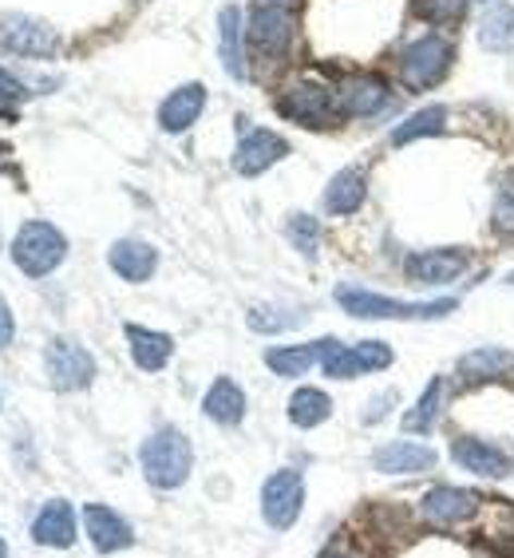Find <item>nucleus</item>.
I'll return each instance as SVG.
<instances>
[{
	"instance_id": "f257e3e1",
	"label": "nucleus",
	"mask_w": 514,
	"mask_h": 558,
	"mask_svg": "<svg viewBox=\"0 0 514 558\" xmlns=\"http://www.w3.org/2000/svg\"><path fill=\"white\" fill-rule=\"evenodd\" d=\"M336 301L348 317H360V322H436V317H448L455 313V298L443 301H396V298H380V293L356 290V286H341Z\"/></svg>"
},
{
	"instance_id": "f03ea898",
	"label": "nucleus",
	"mask_w": 514,
	"mask_h": 558,
	"mask_svg": "<svg viewBox=\"0 0 514 558\" xmlns=\"http://www.w3.org/2000/svg\"><path fill=\"white\" fill-rule=\"evenodd\" d=\"M139 463H143V475H147L150 487H159V492H174V487L186 484V475H191V468H194L191 440H186L179 428L155 432L150 440H143Z\"/></svg>"
},
{
	"instance_id": "7ed1b4c3",
	"label": "nucleus",
	"mask_w": 514,
	"mask_h": 558,
	"mask_svg": "<svg viewBox=\"0 0 514 558\" xmlns=\"http://www.w3.org/2000/svg\"><path fill=\"white\" fill-rule=\"evenodd\" d=\"M64 258H68V238L60 234L52 222H24L16 242H12V262H16L28 278L52 274Z\"/></svg>"
},
{
	"instance_id": "20e7f679",
	"label": "nucleus",
	"mask_w": 514,
	"mask_h": 558,
	"mask_svg": "<svg viewBox=\"0 0 514 558\" xmlns=\"http://www.w3.org/2000/svg\"><path fill=\"white\" fill-rule=\"evenodd\" d=\"M451 56H455V48H451L443 36H419V40H412L404 52H400V80H404L412 92H424V87L440 84L451 68Z\"/></svg>"
},
{
	"instance_id": "39448f33",
	"label": "nucleus",
	"mask_w": 514,
	"mask_h": 558,
	"mask_svg": "<svg viewBox=\"0 0 514 558\" xmlns=\"http://www.w3.org/2000/svg\"><path fill=\"white\" fill-rule=\"evenodd\" d=\"M305 507V475L293 468H281L261 487V515L273 531H290Z\"/></svg>"
},
{
	"instance_id": "423d86ee",
	"label": "nucleus",
	"mask_w": 514,
	"mask_h": 558,
	"mask_svg": "<svg viewBox=\"0 0 514 558\" xmlns=\"http://www.w3.org/2000/svg\"><path fill=\"white\" fill-rule=\"evenodd\" d=\"M0 48L12 56H28V60H48L60 48V36L36 16L12 12V16H0Z\"/></svg>"
},
{
	"instance_id": "0eeeda50",
	"label": "nucleus",
	"mask_w": 514,
	"mask_h": 558,
	"mask_svg": "<svg viewBox=\"0 0 514 558\" xmlns=\"http://www.w3.org/2000/svg\"><path fill=\"white\" fill-rule=\"evenodd\" d=\"M44 361H48V380H52V388H60V392H79V388H87L96 380V361H91V353H87L84 344L68 341V337H56V341L48 344Z\"/></svg>"
},
{
	"instance_id": "6e6552de",
	"label": "nucleus",
	"mask_w": 514,
	"mask_h": 558,
	"mask_svg": "<svg viewBox=\"0 0 514 558\" xmlns=\"http://www.w3.org/2000/svg\"><path fill=\"white\" fill-rule=\"evenodd\" d=\"M278 111L285 119H293V123H309V128H325L332 116H336V96H332L329 87L313 84V80H305V84H293L285 96L278 99Z\"/></svg>"
},
{
	"instance_id": "1a4fd4ad",
	"label": "nucleus",
	"mask_w": 514,
	"mask_h": 558,
	"mask_svg": "<svg viewBox=\"0 0 514 558\" xmlns=\"http://www.w3.org/2000/svg\"><path fill=\"white\" fill-rule=\"evenodd\" d=\"M249 48L261 56H281L293 40V12L278 9V4H257L249 12Z\"/></svg>"
},
{
	"instance_id": "9d476101",
	"label": "nucleus",
	"mask_w": 514,
	"mask_h": 558,
	"mask_svg": "<svg viewBox=\"0 0 514 558\" xmlns=\"http://www.w3.org/2000/svg\"><path fill=\"white\" fill-rule=\"evenodd\" d=\"M472 266V254L460 246H443V250H419L407 258V278L416 281V286H448L463 274V269Z\"/></svg>"
},
{
	"instance_id": "9b49d317",
	"label": "nucleus",
	"mask_w": 514,
	"mask_h": 558,
	"mask_svg": "<svg viewBox=\"0 0 514 558\" xmlns=\"http://www.w3.org/2000/svg\"><path fill=\"white\" fill-rule=\"evenodd\" d=\"M436 448L419 440H392L384 448H376L372 456V468L384 475H419V472H431L436 468Z\"/></svg>"
},
{
	"instance_id": "f8f14e48",
	"label": "nucleus",
	"mask_w": 514,
	"mask_h": 558,
	"mask_svg": "<svg viewBox=\"0 0 514 558\" xmlns=\"http://www.w3.org/2000/svg\"><path fill=\"white\" fill-rule=\"evenodd\" d=\"M84 531L99 555H115V550H127L131 543H135V531L127 526V519H119L115 511L103 504L84 507Z\"/></svg>"
},
{
	"instance_id": "ddd939ff",
	"label": "nucleus",
	"mask_w": 514,
	"mask_h": 558,
	"mask_svg": "<svg viewBox=\"0 0 514 558\" xmlns=\"http://www.w3.org/2000/svg\"><path fill=\"white\" fill-rule=\"evenodd\" d=\"M285 155H290V143L281 140V135H273V131H249L234 150V171L254 179V174L269 171V167L281 162Z\"/></svg>"
},
{
	"instance_id": "4468645a",
	"label": "nucleus",
	"mask_w": 514,
	"mask_h": 558,
	"mask_svg": "<svg viewBox=\"0 0 514 558\" xmlns=\"http://www.w3.org/2000/svg\"><path fill=\"white\" fill-rule=\"evenodd\" d=\"M388 104V84L380 75H348L336 92V108L353 119H368Z\"/></svg>"
},
{
	"instance_id": "2eb2a0df",
	"label": "nucleus",
	"mask_w": 514,
	"mask_h": 558,
	"mask_svg": "<svg viewBox=\"0 0 514 558\" xmlns=\"http://www.w3.org/2000/svg\"><path fill=\"white\" fill-rule=\"evenodd\" d=\"M475 511H479V495L463 492V487H431V492L424 495V515L440 526L463 523V519H472Z\"/></svg>"
},
{
	"instance_id": "dca6fc26",
	"label": "nucleus",
	"mask_w": 514,
	"mask_h": 558,
	"mask_svg": "<svg viewBox=\"0 0 514 558\" xmlns=\"http://www.w3.org/2000/svg\"><path fill=\"white\" fill-rule=\"evenodd\" d=\"M206 108V87L203 84H183L174 87L171 96L162 99L159 108V128L171 131V135H179V131H186L194 123V119L203 116Z\"/></svg>"
},
{
	"instance_id": "f3484780",
	"label": "nucleus",
	"mask_w": 514,
	"mask_h": 558,
	"mask_svg": "<svg viewBox=\"0 0 514 558\" xmlns=\"http://www.w3.org/2000/svg\"><path fill=\"white\" fill-rule=\"evenodd\" d=\"M33 538L40 547H72L75 543V511L64 499L40 507V515L33 519Z\"/></svg>"
},
{
	"instance_id": "a211bd4d",
	"label": "nucleus",
	"mask_w": 514,
	"mask_h": 558,
	"mask_svg": "<svg viewBox=\"0 0 514 558\" xmlns=\"http://www.w3.org/2000/svg\"><path fill=\"white\" fill-rule=\"evenodd\" d=\"M368 198V179L360 167H344L329 179V191H325V210L329 215H356Z\"/></svg>"
},
{
	"instance_id": "6ab92c4d",
	"label": "nucleus",
	"mask_w": 514,
	"mask_h": 558,
	"mask_svg": "<svg viewBox=\"0 0 514 558\" xmlns=\"http://www.w3.org/2000/svg\"><path fill=\"white\" fill-rule=\"evenodd\" d=\"M111 269H115L123 281H147L150 274H155V266H159V254H155V246H147V242H139V238H123V242H115L108 254Z\"/></svg>"
},
{
	"instance_id": "aec40b11",
	"label": "nucleus",
	"mask_w": 514,
	"mask_h": 558,
	"mask_svg": "<svg viewBox=\"0 0 514 558\" xmlns=\"http://www.w3.org/2000/svg\"><path fill=\"white\" fill-rule=\"evenodd\" d=\"M451 456H455V463H460L463 472L494 475V480L511 472V460H506L503 451L487 440H472V436H460V440L451 444Z\"/></svg>"
},
{
	"instance_id": "412c9836",
	"label": "nucleus",
	"mask_w": 514,
	"mask_h": 558,
	"mask_svg": "<svg viewBox=\"0 0 514 558\" xmlns=\"http://www.w3.org/2000/svg\"><path fill=\"white\" fill-rule=\"evenodd\" d=\"M203 412L215 420V424L234 428V424H242V416H246V392H242L230 376H218L215 385H210V392L203 397Z\"/></svg>"
},
{
	"instance_id": "4be33fe9",
	"label": "nucleus",
	"mask_w": 514,
	"mask_h": 558,
	"mask_svg": "<svg viewBox=\"0 0 514 558\" xmlns=\"http://www.w3.org/2000/svg\"><path fill=\"white\" fill-rule=\"evenodd\" d=\"M479 44L499 56L514 52V4H506V0L487 4V12L479 16Z\"/></svg>"
},
{
	"instance_id": "5701e85b",
	"label": "nucleus",
	"mask_w": 514,
	"mask_h": 558,
	"mask_svg": "<svg viewBox=\"0 0 514 558\" xmlns=\"http://www.w3.org/2000/svg\"><path fill=\"white\" fill-rule=\"evenodd\" d=\"M127 341H131V356L143 373H159L174 353V341L167 333H155V329H143V325H127Z\"/></svg>"
},
{
	"instance_id": "b1692460",
	"label": "nucleus",
	"mask_w": 514,
	"mask_h": 558,
	"mask_svg": "<svg viewBox=\"0 0 514 558\" xmlns=\"http://www.w3.org/2000/svg\"><path fill=\"white\" fill-rule=\"evenodd\" d=\"M325 349H329V337L313 344H281V349H269L266 353V365L278 376H305L325 356Z\"/></svg>"
},
{
	"instance_id": "393cba45",
	"label": "nucleus",
	"mask_w": 514,
	"mask_h": 558,
	"mask_svg": "<svg viewBox=\"0 0 514 558\" xmlns=\"http://www.w3.org/2000/svg\"><path fill=\"white\" fill-rule=\"evenodd\" d=\"M218 40H222V68L234 80H246V60H242V9L225 4L218 12Z\"/></svg>"
},
{
	"instance_id": "a878e982",
	"label": "nucleus",
	"mask_w": 514,
	"mask_h": 558,
	"mask_svg": "<svg viewBox=\"0 0 514 558\" xmlns=\"http://www.w3.org/2000/svg\"><path fill=\"white\" fill-rule=\"evenodd\" d=\"M506 368H514V353H506V349H499V344L472 349V353L460 361L463 380H494V376H503Z\"/></svg>"
},
{
	"instance_id": "bb28decb",
	"label": "nucleus",
	"mask_w": 514,
	"mask_h": 558,
	"mask_svg": "<svg viewBox=\"0 0 514 558\" xmlns=\"http://www.w3.org/2000/svg\"><path fill=\"white\" fill-rule=\"evenodd\" d=\"M332 416V400L325 397L321 388H297L290 397V420L297 428H317Z\"/></svg>"
},
{
	"instance_id": "cd10ccee",
	"label": "nucleus",
	"mask_w": 514,
	"mask_h": 558,
	"mask_svg": "<svg viewBox=\"0 0 514 558\" xmlns=\"http://www.w3.org/2000/svg\"><path fill=\"white\" fill-rule=\"evenodd\" d=\"M443 128H448V108L436 104V108H424V111H416V116H407L404 123L392 131V143L404 147V143H416V140H424V135H440Z\"/></svg>"
},
{
	"instance_id": "c85d7f7f",
	"label": "nucleus",
	"mask_w": 514,
	"mask_h": 558,
	"mask_svg": "<svg viewBox=\"0 0 514 558\" xmlns=\"http://www.w3.org/2000/svg\"><path fill=\"white\" fill-rule=\"evenodd\" d=\"M440 392L443 385L431 376V385L424 388V397H419V404L404 416V428L407 432H431L436 428V416H440Z\"/></svg>"
},
{
	"instance_id": "c756f323",
	"label": "nucleus",
	"mask_w": 514,
	"mask_h": 558,
	"mask_svg": "<svg viewBox=\"0 0 514 558\" xmlns=\"http://www.w3.org/2000/svg\"><path fill=\"white\" fill-rule=\"evenodd\" d=\"M416 12L431 24H460L467 0H416Z\"/></svg>"
},
{
	"instance_id": "7c9ffc66",
	"label": "nucleus",
	"mask_w": 514,
	"mask_h": 558,
	"mask_svg": "<svg viewBox=\"0 0 514 558\" xmlns=\"http://www.w3.org/2000/svg\"><path fill=\"white\" fill-rule=\"evenodd\" d=\"M290 242L305 254V258H313V254H317V242H321V226H317V218L293 215L290 218Z\"/></svg>"
},
{
	"instance_id": "2f4dec72",
	"label": "nucleus",
	"mask_w": 514,
	"mask_h": 558,
	"mask_svg": "<svg viewBox=\"0 0 514 558\" xmlns=\"http://www.w3.org/2000/svg\"><path fill=\"white\" fill-rule=\"evenodd\" d=\"M281 310H254L249 313V329L254 333H281V329H293V325L301 322V313H285V317H278Z\"/></svg>"
},
{
	"instance_id": "473e14b6",
	"label": "nucleus",
	"mask_w": 514,
	"mask_h": 558,
	"mask_svg": "<svg viewBox=\"0 0 514 558\" xmlns=\"http://www.w3.org/2000/svg\"><path fill=\"white\" fill-rule=\"evenodd\" d=\"M353 349H356V356H360V368H365V373H380V368L392 365V349H388L384 341H360V344H353Z\"/></svg>"
},
{
	"instance_id": "72a5a7b5",
	"label": "nucleus",
	"mask_w": 514,
	"mask_h": 558,
	"mask_svg": "<svg viewBox=\"0 0 514 558\" xmlns=\"http://www.w3.org/2000/svg\"><path fill=\"white\" fill-rule=\"evenodd\" d=\"M494 226L514 238V186H503L499 198H494Z\"/></svg>"
},
{
	"instance_id": "f704fd0d",
	"label": "nucleus",
	"mask_w": 514,
	"mask_h": 558,
	"mask_svg": "<svg viewBox=\"0 0 514 558\" xmlns=\"http://www.w3.org/2000/svg\"><path fill=\"white\" fill-rule=\"evenodd\" d=\"M24 96H28V92H24L21 80L0 68V104H12V99H24Z\"/></svg>"
},
{
	"instance_id": "c9c22d12",
	"label": "nucleus",
	"mask_w": 514,
	"mask_h": 558,
	"mask_svg": "<svg viewBox=\"0 0 514 558\" xmlns=\"http://www.w3.org/2000/svg\"><path fill=\"white\" fill-rule=\"evenodd\" d=\"M396 392H380V397L368 404V412H365V424H376V420H384L388 412H392V404H396Z\"/></svg>"
},
{
	"instance_id": "e433bc0d",
	"label": "nucleus",
	"mask_w": 514,
	"mask_h": 558,
	"mask_svg": "<svg viewBox=\"0 0 514 558\" xmlns=\"http://www.w3.org/2000/svg\"><path fill=\"white\" fill-rule=\"evenodd\" d=\"M12 337H16V322H12V310H9V301L0 298V349H9Z\"/></svg>"
},
{
	"instance_id": "4c0bfd02",
	"label": "nucleus",
	"mask_w": 514,
	"mask_h": 558,
	"mask_svg": "<svg viewBox=\"0 0 514 558\" xmlns=\"http://www.w3.org/2000/svg\"><path fill=\"white\" fill-rule=\"evenodd\" d=\"M261 4H278V9H293L297 0H261Z\"/></svg>"
},
{
	"instance_id": "58836bf2",
	"label": "nucleus",
	"mask_w": 514,
	"mask_h": 558,
	"mask_svg": "<svg viewBox=\"0 0 514 558\" xmlns=\"http://www.w3.org/2000/svg\"><path fill=\"white\" fill-rule=\"evenodd\" d=\"M0 558H9V547H4V538H0Z\"/></svg>"
},
{
	"instance_id": "ea45409f",
	"label": "nucleus",
	"mask_w": 514,
	"mask_h": 558,
	"mask_svg": "<svg viewBox=\"0 0 514 558\" xmlns=\"http://www.w3.org/2000/svg\"><path fill=\"white\" fill-rule=\"evenodd\" d=\"M325 558H353V555H325Z\"/></svg>"
},
{
	"instance_id": "a19ab883",
	"label": "nucleus",
	"mask_w": 514,
	"mask_h": 558,
	"mask_svg": "<svg viewBox=\"0 0 514 558\" xmlns=\"http://www.w3.org/2000/svg\"><path fill=\"white\" fill-rule=\"evenodd\" d=\"M506 286H514V274H506Z\"/></svg>"
}]
</instances>
